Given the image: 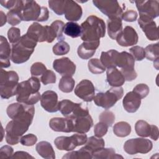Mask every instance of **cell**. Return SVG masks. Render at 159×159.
Masks as SVG:
<instances>
[{
	"mask_svg": "<svg viewBox=\"0 0 159 159\" xmlns=\"http://www.w3.org/2000/svg\"><path fill=\"white\" fill-rule=\"evenodd\" d=\"M7 114L12 119L6 127V140L8 144H17L32 124L35 107L20 102L12 103L7 107Z\"/></svg>",
	"mask_w": 159,
	"mask_h": 159,
	"instance_id": "obj_1",
	"label": "cell"
},
{
	"mask_svg": "<svg viewBox=\"0 0 159 159\" xmlns=\"http://www.w3.org/2000/svg\"><path fill=\"white\" fill-rule=\"evenodd\" d=\"M40 80L32 76L28 80L19 83L16 93V100L18 102L27 105H34L40 100Z\"/></svg>",
	"mask_w": 159,
	"mask_h": 159,
	"instance_id": "obj_2",
	"label": "cell"
},
{
	"mask_svg": "<svg viewBox=\"0 0 159 159\" xmlns=\"http://www.w3.org/2000/svg\"><path fill=\"white\" fill-rule=\"evenodd\" d=\"M20 14L22 20L24 21H46L49 18L48 9L40 6L35 1H17L14 6Z\"/></svg>",
	"mask_w": 159,
	"mask_h": 159,
	"instance_id": "obj_3",
	"label": "cell"
},
{
	"mask_svg": "<svg viewBox=\"0 0 159 159\" xmlns=\"http://www.w3.org/2000/svg\"><path fill=\"white\" fill-rule=\"evenodd\" d=\"M81 39L84 42H97L105 36L106 25L104 21L94 15L89 16L81 24Z\"/></svg>",
	"mask_w": 159,
	"mask_h": 159,
	"instance_id": "obj_4",
	"label": "cell"
},
{
	"mask_svg": "<svg viewBox=\"0 0 159 159\" xmlns=\"http://www.w3.org/2000/svg\"><path fill=\"white\" fill-rule=\"evenodd\" d=\"M37 42L29 36L27 34L21 36L20 40L13 44L11 60L16 64H20L27 61L33 53Z\"/></svg>",
	"mask_w": 159,
	"mask_h": 159,
	"instance_id": "obj_5",
	"label": "cell"
},
{
	"mask_svg": "<svg viewBox=\"0 0 159 159\" xmlns=\"http://www.w3.org/2000/svg\"><path fill=\"white\" fill-rule=\"evenodd\" d=\"M19 76L14 71H6L1 68L0 94L2 99H9L17 93Z\"/></svg>",
	"mask_w": 159,
	"mask_h": 159,
	"instance_id": "obj_6",
	"label": "cell"
},
{
	"mask_svg": "<svg viewBox=\"0 0 159 159\" xmlns=\"http://www.w3.org/2000/svg\"><path fill=\"white\" fill-rule=\"evenodd\" d=\"M124 94V89L121 86L112 87L105 93H98L93 99L95 104L105 109L112 107Z\"/></svg>",
	"mask_w": 159,
	"mask_h": 159,
	"instance_id": "obj_7",
	"label": "cell"
},
{
	"mask_svg": "<svg viewBox=\"0 0 159 159\" xmlns=\"http://www.w3.org/2000/svg\"><path fill=\"white\" fill-rule=\"evenodd\" d=\"M26 34L37 42L52 43L57 38L56 34L50 25L43 26L38 22L32 24Z\"/></svg>",
	"mask_w": 159,
	"mask_h": 159,
	"instance_id": "obj_8",
	"label": "cell"
},
{
	"mask_svg": "<svg viewBox=\"0 0 159 159\" xmlns=\"http://www.w3.org/2000/svg\"><path fill=\"white\" fill-rule=\"evenodd\" d=\"M86 134L77 133L70 137L60 136L57 137L54 140L56 147L60 150L71 151L76 147L83 145L87 142Z\"/></svg>",
	"mask_w": 159,
	"mask_h": 159,
	"instance_id": "obj_9",
	"label": "cell"
},
{
	"mask_svg": "<svg viewBox=\"0 0 159 159\" xmlns=\"http://www.w3.org/2000/svg\"><path fill=\"white\" fill-rule=\"evenodd\" d=\"M58 110L66 118H75L89 114L88 108L83 103H75L69 99L59 102Z\"/></svg>",
	"mask_w": 159,
	"mask_h": 159,
	"instance_id": "obj_10",
	"label": "cell"
},
{
	"mask_svg": "<svg viewBox=\"0 0 159 159\" xmlns=\"http://www.w3.org/2000/svg\"><path fill=\"white\" fill-rule=\"evenodd\" d=\"M152 147V142L144 138L131 139L127 140L124 145V151L129 155L147 153L151 151Z\"/></svg>",
	"mask_w": 159,
	"mask_h": 159,
	"instance_id": "obj_11",
	"label": "cell"
},
{
	"mask_svg": "<svg viewBox=\"0 0 159 159\" xmlns=\"http://www.w3.org/2000/svg\"><path fill=\"white\" fill-rule=\"evenodd\" d=\"M93 3L109 19L121 18L123 14V9L117 1L93 0Z\"/></svg>",
	"mask_w": 159,
	"mask_h": 159,
	"instance_id": "obj_12",
	"label": "cell"
},
{
	"mask_svg": "<svg viewBox=\"0 0 159 159\" xmlns=\"http://www.w3.org/2000/svg\"><path fill=\"white\" fill-rule=\"evenodd\" d=\"M135 2L139 15L145 16L152 19L159 16V2L158 1H135Z\"/></svg>",
	"mask_w": 159,
	"mask_h": 159,
	"instance_id": "obj_13",
	"label": "cell"
},
{
	"mask_svg": "<svg viewBox=\"0 0 159 159\" xmlns=\"http://www.w3.org/2000/svg\"><path fill=\"white\" fill-rule=\"evenodd\" d=\"M139 16L138 23L147 38L150 40H158V28L153 19L145 16Z\"/></svg>",
	"mask_w": 159,
	"mask_h": 159,
	"instance_id": "obj_14",
	"label": "cell"
},
{
	"mask_svg": "<svg viewBox=\"0 0 159 159\" xmlns=\"http://www.w3.org/2000/svg\"><path fill=\"white\" fill-rule=\"evenodd\" d=\"M75 94L83 101L90 102L94 98L95 88L90 80H83L76 85Z\"/></svg>",
	"mask_w": 159,
	"mask_h": 159,
	"instance_id": "obj_15",
	"label": "cell"
},
{
	"mask_svg": "<svg viewBox=\"0 0 159 159\" xmlns=\"http://www.w3.org/2000/svg\"><path fill=\"white\" fill-rule=\"evenodd\" d=\"M139 37L135 30L131 26H126L116 38L117 43L122 47H129L137 43Z\"/></svg>",
	"mask_w": 159,
	"mask_h": 159,
	"instance_id": "obj_16",
	"label": "cell"
},
{
	"mask_svg": "<svg viewBox=\"0 0 159 159\" xmlns=\"http://www.w3.org/2000/svg\"><path fill=\"white\" fill-rule=\"evenodd\" d=\"M53 68L63 76H72L76 71V65L68 57L55 60L53 62Z\"/></svg>",
	"mask_w": 159,
	"mask_h": 159,
	"instance_id": "obj_17",
	"label": "cell"
},
{
	"mask_svg": "<svg viewBox=\"0 0 159 159\" xmlns=\"http://www.w3.org/2000/svg\"><path fill=\"white\" fill-rule=\"evenodd\" d=\"M135 130L139 136L142 137H150L154 140L158 139V129L155 125H150L143 120L137 121L135 124Z\"/></svg>",
	"mask_w": 159,
	"mask_h": 159,
	"instance_id": "obj_18",
	"label": "cell"
},
{
	"mask_svg": "<svg viewBox=\"0 0 159 159\" xmlns=\"http://www.w3.org/2000/svg\"><path fill=\"white\" fill-rule=\"evenodd\" d=\"M40 104L47 112H57L58 111L59 102L57 93L52 90H47L43 92L40 98Z\"/></svg>",
	"mask_w": 159,
	"mask_h": 159,
	"instance_id": "obj_19",
	"label": "cell"
},
{
	"mask_svg": "<svg viewBox=\"0 0 159 159\" xmlns=\"http://www.w3.org/2000/svg\"><path fill=\"white\" fill-rule=\"evenodd\" d=\"M70 119H71L73 122V132L85 134L93 125V120L89 114Z\"/></svg>",
	"mask_w": 159,
	"mask_h": 159,
	"instance_id": "obj_20",
	"label": "cell"
},
{
	"mask_svg": "<svg viewBox=\"0 0 159 159\" xmlns=\"http://www.w3.org/2000/svg\"><path fill=\"white\" fill-rule=\"evenodd\" d=\"M64 14L66 20L70 22L79 20L83 14L81 7L73 1H65Z\"/></svg>",
	"mask_w": 159,
	"mask_h": 159,
	"instance_id": "obj_21",
	"label": "cell"
},
{
	"mask_svg": "<svg viewBox=\"0 0 159 159\" xmlns=\"http://www.w3.org/2000/svg\"><path fill=\"white\" fill-rule=\"evenodd\" d=\"M50 127L55 132H73V122L70 118L53 117L49 122Z\"/></svg>",
	"mask_w": 159,
	"mask_h": 159,
	"instance_id": "obj_22",
	"label": "cell"
},
{
	"mask_svg": "<svg viewBox=\"0 0 159 159\" xmlns=\"http://www.w3.org/2000/svg\"><path fill=\"white\" fill-rule=\"evenodd\" d=\"M122 104L127 112L134 113L140 106L141 99L134 92L130 91L125 95L122 101Z\"/></svg>",
	"mask_w": 159,
	"mask_h": 159,
	"instance_id": "obj_23",
	"label": "cell"
},
{
	"mask_svg": "<svg viewBox=\"0 0 159 159\" xmlns=\"http://www.w3.org/2000/svg\"><path fill=\"white\" fill-rule=\"evenodd\" d=\"M116 65L120 68V71L134 70L135 59L131 54L127 52H119L117 56Z\"/></svg>",
	"mask_w": 159,
	"mask_h": 159,
	"instance_id": "obj_24",
	"label": "cell"
},
{
	"mask_svg": "<svg viewBox=\"0 0 159 159\" xmlns=\"http://www.w3.org/2000/svg\"><path fill=\"white\" fill-rule=\"evenodd\" d=\"M12 49L7 39L2 35L0 37V65L1 68H8L11 65L10 58Z\"/></svg>",
	"mask_w": 159,
	"mask_h": 159,
	"instance_id": "obj_25",
	"label": "cell"
},
{
	"mask_svg": "<svg viewBox=\"0 0 159 159\" xmlns=\"http://www.w3.org/2000/svg\"><path fill=\"white\" fill-rule=\"evenodd\" d=\"M100 42H83L78 48L77 53L78 56L84 60L92 57L96 52V50L99 46Z\"/></svg>",
	"mask_w": 159,
	"mask_h": 159,
	"instance_id": "obj_26",
	"label": "cell"
},
{
	"mask_svg": "<svg viewBox=\"0 0 159 159\" xmlns=\"http://www.w3.org/2000/svg\"><path fill=\"white\" fill-rule=\"evenodd\" d=\"M107 81L112 87L122 86L125 80L121 72L116 67L107 68L106 71Z\"/></svg>",
	"mask_w": 159,
	"mask_h": 159,
	"instance_id": "obj_27",
	"label": "cell"
},
{
	"mask_svg": "<svg viewBox=\"0 0 159 159\" xmlns=\"http://www.w3.org/2000/svg\"><path fill=\"white\" fill-rule=\"evenodd\" d=\"M107 34L109 37L114 40L122 30V23L121 18H112L107 20Z\"/></svg>",
	"mask_w": 159,
	"mask_h": 159,
	"instance_id": "obj_28",
	"label": "cell"
},
{
	"mask_svg": "<svg viewBox=\"0 0 159 159\" xmlns=\"http://www.w3.org/2000/svg\"><path fill=\"white\" fill-rule=\"evenodd\" d=\"M37 152L40 156L46 159H55V153L52 145L47 141L39 142L35 147Z\"/></svg>",
	"mask_w": 159,
	"mask_h": 159,
	"instance_id": "obj_29",
	"label": "cell"
},
{
	"mask_svg": "<svg viewBox=\"0 0 159 159\" xmlns=\"http://www.w3.org/2000/svg\"><path fill=\"white\" fill-rule=\"evenodd\" d=\"M86 145L82 148L90 153L92 155L93 152L104 147L105 142L101 137H97L96 136H91L88 139Z\"/></svg>",
	"mask_w": 159,
	"mask_h": 159,
	"instance_id": "obj_30",
	"label": "cell"
},
{
	"mask_svg": "<svg viewBox=\"0 0 159 159\" xmlns=\"http://www.w3.org/2000/svg\"><path fill=\"white\" fill-rule=\"evenodd\" d=\"M119 52L116 50H110L107 52H102L100 61L102 64L107 68L116 67V61Z\"/></svg>",
	"mask_w": 159,
	"mask_h": 159,
	"instance_id": "obj_31",
	"label": "cell"
},
{
	"mask_svg": "<svg viewBox=\"0 0 159 159\" xmlns=\"http://www.w3.org/2000/svg\"><path fill=\"white\" fill-rule=\"evenodd\" d=\"M123 158V157L116 153L112 148H102L93 153V158L95 159H109V158Z\"/></svg>",
	"mask_w": 159,
	"mask_h": 159,
	"instance_id": "obj_32",
	"label": "cell"
},
{
	"mask_svg": "<svg viewBox=\"0 0 159 159\" xmlns=\"http://www.w3.org/2000/svg\"><path fill=\"white\" fill-rule=\"evenodd\" d=\"M113 132L116 136L119 137H127L131 132V126L127 122H119L114 124L113 127Z\"/></svg>",
	"mask_w": 159,
	"mask_h": 159,
	"instance_id": "obj_33",
	"label": "cell"
},
{
	"mask_svg": "<svg viewBox=\"0 0 159 159\" xmlns=\"http://www.w3.org/2000/svg\"><path fill=\"white\" fill-rule=\"evenodd\" d=\"M63 32L65 35L69 37L72 38H77L81 36V25L74 22H68L65 24Z\"/></svg>",
	"mask_w": 159,
	"mask_h": 159,
	"instance_id": "obj_34",
	"label": "cell"
},
{
	"mask_svg": "<svg viewBox=\"0 0 159 159\" xmlns=\"http://www.w3.org/2000/svg\"><path fill=\"white\" fill-rule=\"evenodd\" d=\"M145 57L154 63H158L159 57V45L158 43L148 45L145 47Z\"/></svg>",
	"mask_w": 159,
	"mask_h": 159,
	"instance_id": "obj_35",
	"label": "cell"
},
{
	"mask_svg": "<svg viewBox=\"0 0 159 159\" xmlns=\"http://www.w3.org/2000/svg\"><path fill=\"white\" fill-rule=\"evenodd\" d=\"M75 81L74 79L70 76H63L59 81L58 88L63 93H71L74 88Z\"/></svg>",
	"mask_w": 159,
	"mask_h": 159,
	"instance_id": "obj_36",
	"label": "cell"
},
{
	"mask_svg": "<svg viewBox=\"0 0 159 159\" xmlns=\"http://www.w3.org/2000/svg\"><path fill=\"white\" fill-rule=\"evenodd\" d=\"M88 69L93 74H101L106 71V67L98 58H92L88 63Z\"/></svg>",
	"mask_w": 159,
	"mask_h": 159,
	"instance_id": "obj_37",
	"label": "cell"
},
{
	"mask_svg": "<svg viewBox=\"0 0 159 159\" xmlns=\"http://www.w3.org/2000/svg\"><path fill=\"white\" fill-rule=\"evenodd\" d=\"M63 159H79V158H88L91 159L93 158V155L85 150L84 148H81L79 150L77 151H72L66 153L62 158Z\"/></svg>",
	"mask_w": 159,
	"mask_h": 159,
	"instance_id": "obj_38",
	"label": "cell"
},
{
	"mask_svg": "<svg viewBox=\"0 0 159 159\" xmlns=\"http://www.w3.org/2000/svg\"><path fill=\"white\" fill-rule=\"evenodd\" d=\"M7 22L11 25H16L20 23L22 21V18L20 14L18 9L14 7L12 9L9 10L7 14Z\"/></svg>",
	"mask_w": 159,
	"mask_h": 159,
	"instance_id": "obj_39",
	"label": "cell"
},
{
	"mask_svg": "<svg viewBox=\"0 0 159 159\" xmlns=\"http://www.w3.org/2000/svg\"><path fill=\"white\" fill-rule=\"evenodd\" d=\"M70 50L69 44L65 41H60L57 43L52 48L53 52L56 55H63L67 54Z\"/></svg>",
	"mask_w": 159,
	"mask_h": 159,
	"instance_id": "obj_40",
	"label": "cell"
},
{
	"mask_svg": "<svg viewBox=\"0 0 159 159\" xmlns=\"http://www.w3.org/2000/svg\"><path fill=\"white\" fill-rule=\"evenodd\" d=\"M50 26L54 30L56 35H57V40L60 42V41H63L65 40V37L63 35V29L65 26V24L63 21L60 20H57L53 22Z\"/></svg>",
	"mask_w": 159,
	"mask_h": 159,
	"instance_id": "obj_41",
	"label": "cell"
},
{
	"mask_svg": "<svg viewBox=\"0 0 159 159\" xmlns=\"http://www.w3.org/2000/svg\"><path fill=\"white\" fill-rule=\"evenodd\" d=\"M65 1H48L49 7L57 15L64 14Z\"/></svg>",
	"mask_w": 159,
	"mask_h": 159,
	"instance_id": "obj_42",
	"label": "cell"
},
{
	"mask_svg": "<svg viewBox=\"0 0 159 159\" xmlns=\"http://www.w3.org/2000/svg\"><path fill=\"white\" fill-rule=\"evenodd\" d=\"M115 114L112 111L107 109L103 111L99 116V121L105 123L108 125V127L112 125L115 121Z\"/></svg>",
	"mask_w": 159,
	"mask_h": 159,
	"instance_id": "obj_43",
	"label": "cell"
},
{
	"mask_svg": "<svg viewBox=\"0 0 159 159\" xmlns=\"http://www.w3.org/2000/svg\"><path fill=\"white\" fill-rule=\"evenodd\" d=\"M7 37L11 43L15 44L20 39V30L17 27H11L7 32Z\"/></svg>",
	"mask_w": 159,
	"mask_h": 159,
	"instance_id": "obj_44",
	"label": "cell"
},
{
	"mask_svg": "<svg viewBox=\"0 0 159 159\" xmlns=\"http://www.w3.org/2000/svg\"><path fill=\"white\" fill-rule=\"evenodd\" d=\"M129 51L134 58L137 61H141L145 57V50L142 47L134 46L129 49Z\"/></svg>",
	"mask_w": 159,
	"mask_h": 159,
	"instance_id": "obj_45",
	"label": "cell"
},
{
	"mask_svg": "<svg viewBox=\"0 0 159 159\" xmlns=\"http://www.w3.org/2000/svg\"><path fill=\"white\" fill-rule=\"evenodd\" d=\"M132 91L137 94L140 99H143L148 94L150 89L146 84L140 83L134 88Z\"/></svg>",
	"mask_w": 159,
	"mask_h": 159,
	"instance_id": "obj_46",
	"label": "cell"
},
{
	"mask_svg": "<svg viewBox=\"0 0 159 159\" xmlns=\"http://www.w3.org/2000/svg\"><path fill=\"white\" fill-rule=\"evenodd\" d=\"M47 68L41 62H35L32 64L30 67V73L32 76H42L43 73L47 70Z\"/></svg>",
	"mask_w": 159,
	"mask_h": 159,
	"instance_id": "obj_47",
	"label": "cell"
},
{
	"mask_svg": "<svg viewBox=\"0 0 159 159\" xmlns=\"http://www.w3.org/2000/svg\"><path fill=\"white\" fill-rule=\"evenodd\" d=\"M40 81L44 85L56 82V75L55 73L50 70H47L41 76Z\"/></svg>",
	"mask_w": 159,
	"mask_h": 159,
	"instance_id": "obj_48",
	"label": "cell"
},
{
	"mask_svg": "<svg viewBox=\"0 0 159 159\" xmlns=\"http://www.w3.org/2000/svg\"><path fill=\"white\" fill-rule=\"evenodd\" d=\"M108 125L104 122H100L97 123L94 127V133L96 137H102L106 134L108 130Z\"/></svg>",
	"mask_w": 159,
	"mask_h": 159,
	"instance_id": "obj_49",
	"label": "cell"
},
{
	"mask_svg": "<svg viewBox=\"0 0 159 159\" xmlns=\"http://www.w3.org/2000/svg\"><path fill=\"white\" fill-rule=\"evenodd\" d=\"M37 141V137L36 135L32 134H29L22 136L20 139V142L24 146H33L36 143Z\"/></svg>",
	"mask_w": 159,
	"mask_h": 159,
	"instance_id": "obj_50",
	"label": "cell"
},
{
	"mask_svg": "<svg viewBox=\"0 0 159 159\" xmlns=\"http://www.w3.org/2000/svg\"><path fill=\"white\" fill-rule=\"evenodd\" d=\"M137 12L134 10H127L123 12L121 19L126 22H134L137 18Z\"/></svg>",
	"mask_w": 159,
	"mask_h": 159,
	"instance_id": "obj_51",
	"label": "cell"
},
{
	"mask_svg": "<svg viewBox=\"0 0 159 159\" xmlns=\"http://www.w3.org/2000/svg\"><path fill=\"white\" fill-rule=\"evenodd\" d=\"M13 152V148L10 145H4L0 149V157L1 158H11Z\"/></svg>",
	"mask_w": 159,
	"mask_h": 159,
	"instance_id": "obj_52",
	"label": "cell"
},
{
	"mask_svg": "<svg viewBox=\"0 0 159 159\" xmlns=\"http://www.w3.org/2000/svg\"><path fill=\"white\" fill-rule=\"evenodd\" d=\"M11 158H34V157L26 152L17 151L12 155Z\"/></svg>",
	"mask_w": 159,
	"mask_h": 159,
	"instance_id": "obj_53",
	"label": "cell"
},
{
	"mask_svg": "<svg viewBox=\"0 0 159 159\" xmlns=\"http://www.w3.org/2000/svg\"><path fill=\"white\" fill-rule=\"evenodd\" d=\"M1 4L9 9H12L17 3V0H9V1H0Z\"/></svg>",
	"mask_w": 159,
	"mask_h": 159,
	"instance_id": "obj_54",
	"label": "cell"
},
{
	"mask_svg": "<svg viewBox=\"0 0 159 159\" xmlns=\"http://www.w3.org/2000/svg\"><path fill=\"white\" fill-rule=\"evenodd\" d=\"M0 13H1V26H3L6 24V21H7V16L2 11H1Z\"/></svg>",
	"mask_w": 159,
	"mask_h": 159,
	"instance_id": "obj_55",
	"label": "cell"
}]
</instances>
